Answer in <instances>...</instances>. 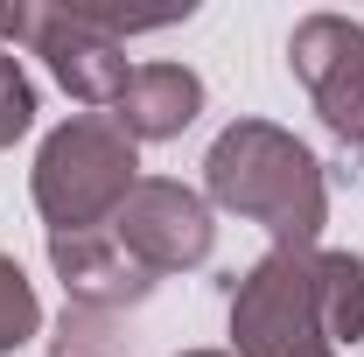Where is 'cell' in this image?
<instances>
[{
  "mask_svg": "<svg viewBox=\"0 0 364 357\" xmlns=\"http://www.w3.org/2000/svg\"><path fill=\"white\" fill-rule=\"evenodd\" d=\"M203 189L231 218H252L273 231V252H316L329 218L322 161L273 119H238L203 154Z\"/></svg>",
  "mask_w": 364,
  "mask_h": 357,
  "instance_id": "6da1fadb",
  "label": "cell"
},
{
  "mask_svg": "<svg viewBox=\"0 0 364 357\" xmlns=\"http://www.w3.org/2000/svg\"><path fill=\"white\" fill-rule=\"evenodd\" d=\"M134 147L140 140L112 112H77L43 140L36 154V211L49 231H105L119 218V203L134 196Z\"/></svg>",
  "mask_w": 364,
  "mask_h": 357,
  "instance_id": "7a4b0ae2",
  "label": "cell"
},
{
  "mask_svg": "<svg viewBox=\"0 0 364 357\" xmlns=\"http://www.w3.org/2000/svg\"><path fill=\"white\" fill-rule=\"evenodd\" d=\"M238 357H336L316 309V252H267L231 294Z\"/></svg>",
  "mask_w": 364,
  "mask_h": 357,
  "instance_id": "3957f363",
  "label": "cell"
},
{
  "mask_svg": "<svg viewBox=\"0 0 364 357\" xmlns=\"http://www.w3.org/2000/svg\"><path fill=\"white\" fill-rule=\"evenodd\" d=\"M112 238H119V252L134 260L140 273H189L210 260V245H218V224H210V203L196 196V189H182V182H161L147 176L134 182V196L119 203V218L105 224Z\"/></svg>",
  "mask_w": 364,
  "mask_h": 357,
  "instance_id": "277c9868",
  "label": "cell"
},
{
  "mask_svg": "<svg viewBox=\"0 0 364 357\" xmlns=\"http://www.w3.org/2000/svg\"><path fill=\"white\" fill-rule=\"evenodd\" d=\"M287 63L309 85L322 127L336 140H364V28L350 14H309L287 36Z\"/></svg>",
  "mask_w": 364,
  "mask_h": 357,
  "instance_id": "5b68a950",
  "label": "cell"
},
{
  "mask_svg": "<svg viewBox=\"0 0 364 357\" xmlns=\"http://www.w3.org/2000/svg\"><path fill=\"white\" fill-rule=\"evenodd\" d=\"M28 43L49 56L56 85L70 91L77 105H112L134 63H127V43L112 36L105 14H85V7H36V36Z\"/></svg>",
  "mask_w": 364,
  "mask_h": 357,
  "instance_id": "8992f818",
  "label": "cell"
},
{
  "mask_svg": "<svg viewBox=\"0 0 364 357\" xmlns=\"http://www.w3.org/2000/svg\"><path fill=\"white\" fill-rule=\"evenodd\" d=\"M49 267L63 273L77 309H98V315H119L154 294V273H140L112 231H49Z\"/></svg>",
  "mask_w": 364,
  "mask_h": 357,
  "instance_id": "52a82bcc",
  "label": "cell"
},
{
  "mask_svg": "<svg viewBox=\"0 0 364 357\" xmlns=\"http://www.w3.org/2000/svg\"><path fill=\"white\" fill-rule=\"evenodd\" d=\"M196 112H203V78L182 63H134L127 91L112 98V119L134 140H176Z\"/></svg>",
  "mask_w": 364,
  "mask_h": 357,
  "instance_id": "ba28073f",
  "label": "cell"
},
{
  "mask_svg": "<svg viewBox=\"0 0 364 357\" xmlns=\"http://www.w3.org/2000/svg\"><path fill=\"white\" fill-rule=\"evenodd\" d=\"M316 309H322L329 343L364 336V260L358 252H316Z\"/></svg>",
  "mask_w": 364,
  "mask_h": 357,
  "instance_id": "9c48e42d",
  "label": "cell"
},
{
  "mask_svg": "<svg viewBox=\"0 0 364 357\" xmlns=\"http://www.w3.org/2000/svg\"><path fill=\"white\" fill-rule=\"evenodd\" d=\"M56 357H140V351H134V336L112 329V315L63 309V322H56Z\"/></svg>",
  "mask_w": 364,
  "mask_h": 357,
  "instance_id": "30bf717a",
  "label": "cell"
},
{
  "mask_svg": "<svg viewBox=\"0 0 364 357\" xmlns=\"http://www.w3.org/2000/svg\"><path fill=\"white\" fill-rule=\"evenodd\" d=\"M36 329H43L36 287H28V273H21L14 260H7V252H0V357H7V351H21Z\"/></svg>",
  "mask_w": 364,
  "mask_h": 357,
  "instance_id": "8fae6325",
  "label": "cell"
},
{
  "mask_svg": "<svg viewBox=\"0 0 364 357\" xmlns=\"http://www.w3.org/2000/svg\"><path fill=\"white\" fill-rule=\"evenodd\" d=\"M28 119H36V85L21 78L14 49H0V147H14L28 134Z\"/></svg>",
  "mask_w": 364,
  "mask_h": 357,
  "instance_id": "7c38bea8",
  "label": "cell"
},
{
  "mask_svg": "<svg viewBox=\"0 0 364 357\" xmlns=\"http://www.w3.org/2000/svg\"><path fill=\"white\" fill-rule=\"evenodd\" d=\"M182 357H225V351H182Z\"/></svg>",
  "mask_w": 364,
  "mask_h": 357,
  "instance_id": "4fadbf2b",
  "label": "cell"
}]
</instances>
